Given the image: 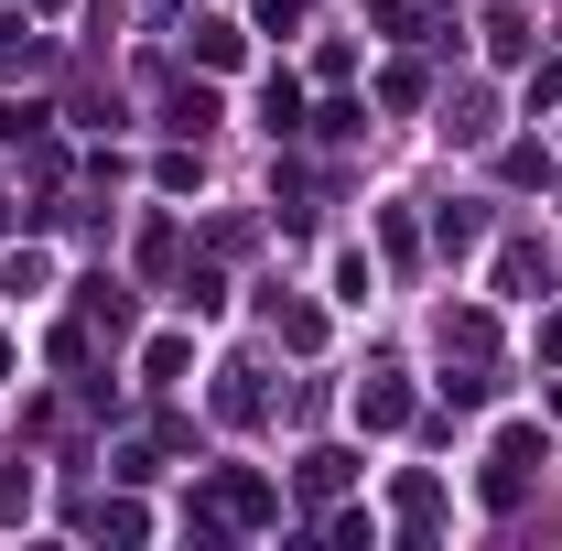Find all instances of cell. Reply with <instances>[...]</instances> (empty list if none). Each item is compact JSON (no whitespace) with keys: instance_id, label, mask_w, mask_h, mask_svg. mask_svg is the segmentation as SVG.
<instances>
[{"instance_id":"6da1fadb","label":"cell","mask_w":562,"mask_h":551,"mask_svg":"<svg viewBox=\"0 0 562 551\" xmlns=\"http://www.w3.org/2000/svg\"><path fill=\"white\" fill-rule=\"evenodd\" d=\"M530 465H541V432H497V454H487V508H519Z\"/></svg>"},{"instance_id":"7a4b0ae2","label":"cell","mask_w":562,"mask_h":551,"mask_svg":"<svg viewBox=\"0 0 562 551\" xmlns=\"http://www.w3.org/2000/svg\"><path fill=\"white\" fill-rule=\"evenodd\" d=\"M216 508H227V519H271L281 497H271L260 476H216Z\"/></svg>"},{"instance_id":"3957f363","label":"cell","mask_w":562,"mask_h":551,"mask_svg":"<svg viewBox=\"0 0 562 551\" xmlns=\"http://www.w3.org/2000/svg\"><path fill=\"white\" fill-rule=\"evenodd\" d=\"M260 131H303V98H292V76H271V98H260Z\"/></svg>"}]
</instances>
